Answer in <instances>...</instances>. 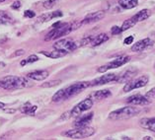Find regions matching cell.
Wrapping results in <instances>:
<instances>
[{"instance_id":"1","label":"cell","mask_w":155,"mask_h":140,"mask_svg":"<svg viewBox=\"0 0 155 140\" xmlns=\"http://www.w3.org/2000/svg\"><path fill=\"white\" fill-rule=\"evenodd\" d=\"M82 21H75L72 23H60L58 22L55 24L52 25V30L47 34L45 40L46 41H52V40H58L59 37L69 35L70 33H72L75 30H77L81 27Z\"/></svg>"},{"instance_id":"2","label":"cell","mask_w":155,"mask_h":140,"mask_svg":"<svg viewBox=\"0 0 155 140\" xmlns=\"http://www.w3.org/2000/svg\"><path fill=\"white\" fill-rule=\"evenodd\" d=\"M88 87H90V82H76L74 84L70 85L66 88H63L61 90L58 91L54 96H52V102L54 103H59L61 101L68 100L70 98L74 97L75 95H77L80 92H82L83 90L87 89Z\"/></svg>"},{"instance_id":"3","label":"cell","mask_w":155,"mask_h":140,"mask_svg":"<svg viewBox=\"0 0 155 140\" xmlns=\"http://www.w3.org/2000/svg\"><path fill=\"white\" fill-rule=\"evenodd\" d=\"M33 86V83L30 81V78L26 77H18V76H5L0 80V87L5 90H17L29 88Z\"/></svg>"},{"instance_id":"4","label":"cell","mask_w":155,"mask_h":140,"mask_svg":"<svg viewBox=\"0 0 155 140\" xmlns=\"http://www.w3.org/2000/svg\"><path fill=\"white\" fill-rule=\"evenodd\" d=\"M140 112V109H138L137 107H124L116 109V111L112 112L109 115V119L113 120H123V119H130L132 116H137V113Z\"/></svg>"},{"instance_id":"5","label":"cell","mask_w":155,"mask_h":140,"mask_svg":"<svg viewBox=\"0 0 155 140\" xmlns=\"http://www.w3.org/2000/svg\"><path fill=\"white\" fill-rule=\"evenodd\" d=\"M94 133H95V129L93 127H89L87 125L84 127H76L75 129H70L65 132H62V135L73 139H82L90 137Z\"/></svg>"},{"instance_id":"6","label":"cell","mask_w":155,"mask_h":140,"mask_svg":"<svg viewBox=\"0 0 155 140\" xmlns=\"http://www.w3.org/2000/svg\"><path fill=\"white\" fill-rule=\"evenodd\" d=\"M130 60V56H127V55L126 56H119V57L115 58L114 60L110 61L109 63L98 68V72L105 73L106 71H108L109 69H115V68H118L120 66L124 65V64H127Z\"/></svg>"},{"instance_id":"7","label":"cell","mask_w":155,"mask_h":140,"mask_svg":"<svg viewBox=\"0 0 155 140\" xmlns=\"http://www.w3.org/2000/svg\"><path fill=\"white\" fill-rule=\"evenodd\" d=\"M79 47H80V45H79V43L73 41L72 40H69V39H63V40L58 41L54 44V48H55V50L66 51L67 54L75 50Z\"/></svg>"},{"instance_id":"8","label":"cell","mask_w":155,"mask_h":140,"mask_svg":"<svg viewBox=\"0 0 155 140\" xmlns=\"http://www.w3.org/2000/svg\"><path fill=\"white\" fill-rule=\"evenodd\" d=\"M149 81V78L148 76L146 75H143V76H140L134 80H131V81H128L126 86L124 87V92H130V91L134 90V89H138V88H142L144 87L147 83Z\"/></svg>"},{"instance_id":"9","label":"cell","mask_w":155,"mask_h":140,"mask_svg":"<svg viewBox=\"0 0 155 140\" xmlns=\"http://www.w3.org/2000/svg\"><path fill=\"white\" fill-rule=\"evenodd\" d=\"M93 107V100L88 98V99H85L81 101L80 103L77 104L75 107L70 111L71 116H78L82 115V112H84L86 111H89L90 109Z\"/></svg>"},{"instance_id":"10","label":"cell","mask_w":155,"mask_h":140,"mask_svg":"<svg viewBox=\"0 0 155 140\" xmlns=\"http://www.w3.org/2000/svg\"><path fill=\"white\" fill-rule=\"evenodd\" d=\"M117 78H118V75L114 74V73H109L101 76L99 78L94 79L93 81L90 82V86H101V85H105L108 84L110 82H114L117 81Z\"/></svg>"},{"instance_id":"11","label":"cell","mask_w":155,"mask_h":140,"mask_svg":"<svg viewBox=\"0 0 155 140\" xmlns=\"http://www.w3.org/2000/svg\"><path fill=\"white\" fill-rule=\"evenodd\" d=\"M105 17V12L104 11H97V12L94 13H90L87 16L83 19L82 21V25H88V24H93V23L99 22L102 19Z\"/></svg>"},{"instance_id":"12","label":"cell","mask_w":155,"mask_h":140,"mask_svg":"<svg viewBox=\"0 0 155 140\" xmlns=\"http://www.w3.org/2000/svg\"><path fill=\"white\" fill-rule=\"evenodd\" d=\"M153 45V41L149 37H146V39H143L141 41H138L137 43H135L131 47V50L134 52H139V51H143L149 48L150 47Z\"/></svg>"},{"instance_id":"13","label":"cell","mask_w":155,"mask_h":140,"mask_svg":"<svg viewBox=\"0 0 155 140\" xmlns=\"http://www.w3.org/2000/svg\"><path fill=\"white\" fill-rule=\"evenodd\" d=\"M127 104L135 105V106H146L150 103V101L146 97L141 95H134L127 99Z\"/></svg>"},{"instance_id":"14","label":"cell","mask_w":155,"mask_h":140,"mask_svg":"<svg viewBox=\"0 0 155 140\" xmlns=\"http://www.w3.org/2000/svg\"><path fill=\"white\" fill-rule=\"evenodd\" d=\"M94 113L93 112H89L87 115H83V116H78V119L75 120L74 122V126L75 127H84L87 126L90 123V122L93 119Z\"/></svg>"},{"instance_id":"15","label":"cell","mask_w":155,"mask_h":140,"mask_svg":"<svg viewBox=\"0 0 155 140\" xmlns=\"http://www.w3.org/2000/svg\"><path fill=\"white\" fill-rule=\"evenodd\" d=\"M48 75H50V73H48V70H36L28 73L26 76L35 81H43L48 77Z\"/></svg>"},{"instance_id":"16","label":"cell","mask_w":155,"mask_h":140,"mask_svg":"<svg viewBox=\"0 0 155 140\" xmlns=\"http://www.w3.org/2000/svg\"><path fill=\"white\" fill-rule=\"evenodd\" d=\"M58 17H62V12L61 11H54L52 13H48V14H44L40 16L37 19V23H43V22H48L51 20V19L54 18H58Z\"/></svg>"},{"instance_id":"17","label":"cell","mask_w":155,"mask_h":140,"mask_svg":"<svg viewBox=\"0 0 155 140\" xmlns=\"http://www.w3.org/2000/svg\"><path fill=\"white\" fill-rule=\"evenodd\" d=\"M38 109L37 106L32 105L30 102H27L26 104H24L22 107L20 108V112L23 113V115H28V116H35L36 111Z\"/></svg>"},{"instance_id":"18","label":"cell","mask_w":155,"mask_h":140,"mask_svg":"<svg viewBox=\"0 0 155 140\" xmlns=\"http://www.w3.org/2000/svg\"><path fill=\"white\" fill-rule=\"evenodd\" d=\"M109 40V36L107 34H99V35L97 36H94L93 39L91 41V44H90L89 47H98V45H100L102 44H104L105 41H107Z\"/></svg>"},{"instance_id":"19","label":"cell","mask_w":155,"mask_h":140,"mask_svg":"<svg viewBox=\"0 0 155 140\" xmlns=\"http://www.w3.org/2000/svg\"><path fill=\"white\" fill-rule=\"evenodd\" d=\"M140 126L148 129L150 131L155 132V118H149V119H142L140 120Z\"/></svg>"},{"instance_id":"20","label":"cell","mask_w":155,"mask_h":140,"mask_svg":"<svg viewBox=\"0 0 155 140\" xmlns=\"http://www.w3.org/2000/svg\"><path fill=\"white\" fill-rule=\"evenodd\" d=\"M41 54H44V55H46L47 57H50V58H60V57H63V56H65L67 54V52L66 51H63V50H55L54 48V50H52V51H50V52H48V51H40Z\"/></svg>"},{"instance_id":"21","label":"cell","mask_w":155,"mask_h":140,"mask_svg":"<svg viewBox=\"0 0 155 140\" xmlns=\"http://www.w3.org/2000/svg\"><path fill=\"white\" fill-rule=\"evenodd\" d=\"M112 93L110 90H100L97 91L94 94H92V100H96V101H100V100H104L107 99V98L111 97Z\"/></svg>"},{"instance_id":"22","label":"cell","mask_w":155,"mask_h":140,"mask_svg":"<svg viewBox=\"0 0 155 140\" xmlns=\"http://www.w3.org/2000/svg\"><path fill=\"white\" fill-rule=\"evenodd\" d=\"M135 73H137V70H127L123 75H118V78H117L116 82L124 83V82L130 81V79L134 76Z\"/></svg>"},{"instance_id":"23","label":"cell","mask_w":155,"mask_h":140,"mask_svg":"<svg viewBox=\"0 0 155 140\" xmlns=\"http://www.w3.org/2000/svg\"><path fill=\"white\" fill-rule=\"evenodd\" d=\"M119 5L124 9H134L138 5V0H119Z\"/></svg>"},{"instance_id":"24","label":"cell","mask_w":155,"mask_h":140,"mask_svg":"<svg viewBox=\"0 0 155 140\" xmlns=\"http://www.w3.org/2000/svg\"><path fill=\"white\" fill-rule=\"evenodd\" d=\"M150 15H151L150 10L143 9L141 11H139L138 13L135 14L134 16V20L137 21V23H138V22H142V21L146 20V19H148L150 17Z\"/></svg>"},{"instance_id":"25","label":"cell","mask_w":155,"mask_h":140,"mask_svg":"<svg viewBox=\"0 0 155 140\" xmlns=\"http://www.w3.org/2000/svg\"><path fill=\"white\" fill-rule=\"evenodd\" d=\"M14 23L12 17H10L5 11H0V24L3 25H9Z\"/></svg>"},{"instance_id":"26","label":"cell","mask_w":155,"mask_h":140,"mask_svg":"<svg viewBox=\"0 0 155 140\" xmlns=\"http://www.w3.org/2000/svg\"><path fill=\"white\" fill-rule=\"evenodd\" d=\"M135 24H137V21L134 20V16H132L131 18L127 19V20L124 21V24H123V26H122L120 28H122V31L124 32V31H127V30L132 28Z\"/></svg>"},{"instance_id":"27","label":"cell","mask_w":155,"mask_h":140,"mask_svg":"<svg viewBox=\"0 0 155 140\" xmlns=\"http://www.w3.org/2000/svg\"><path fill=\"white\" fill-rule=\"evenodd\" d=\"M38 60H39V57H38L36 54H32V55H30L28 58H26L25 60H22V61H21V65L24 66V65H26V64L36 62V61H38Z\"/></svg>"},{"instance_id":"28","label":"cell","mask_w":155,"mask_h":140,"mask_svg":"<svg viewBox=\"0 0 155 140\" xmlns=\"http://www.w3.org/2000/svg\"><path fill=\"white\" fill-rule=\"evenodd\" d=\"M60 83H61L60 80H51V81L44 83V84H41V87H43V88H51V87L59 85Z\"/></svg>"},{"instance_id":"29","label":"cell","mask_w":155,"mask_h":140,"mask_svg":"<svg viewBox=\"0 0 155 140\" xmlns=\"http://www.w3.org/2000/svg\"><path fill=\"white\" fill-rule=\"evenodd\" d=\"M59 1V0H47V1L44 2V7L46 9H51L54 6H55V4Z\"/></svg>"},{"instance_id":"30","label":"cell","mask_w":155,"mask_h":140,"mask_svg":"<svg viewBox=\"0 0 155 140\" xmlns=\"http://www.w3.org/2000/svg\"><path fill=\"white\" fill-rule=\"evenodd\" d=\"M122 32H123L122 28L118 27V26H114V27H113L112 30H111V33L113 34V35H119V34H120Z\"/></svg>"},{"instance_id":"31","label":"cell","mask_w":155,"mask_h":140,"mask_svg":"<svg viewBox=\"0 0 155 140\" xmlns=\"http://www.w3.org/2000/svg\"><path fill=\"white\" fill-rule=\"evenodd\" d=\"M145 97L147 99H155V88L151 89L148 93H146Z\"/></svg>"},{"instance_id":"32","label":"cell","mask_w":155,"mask_h":140,"mask_svg":"<svg viewBox=\"0 0 155 140\" xmlns=\"http://www.w3.org/2000/svg\"><path fill=\"white\" fill-rule=\"evenodd\" d=\"M35 12L32 10H27V11H25V13H24V16L25 17H27V18H34L35 17Z\"/></svg>"},{"instance_id":"33","label":"cell","mask_w":155,"mask_h":140,"mask_svg":"<svg viewBox=\"0 0 155 140\" xmlns=\"http://www.w3.org/2000/svg\"><path fill=\"white\" fill-rule=\"evenodd\" d=\"M21 6H22V4H21L20 1H15L13 4L11 5V8L14 9V10H18V9L21 8Z\"/></svg>"},{"instance_id":"34","label":"cell","mask_w":155,"mask_h":140,"mask_svg":"<svg viewBox=\"0 0 155 140\" xmlns=\"http://www.w3.org/2000/svg\"><path fill=\"white\" fill-rule=\"evenodd\" d=\"M134 37H131V36H130V37H126L124 39V44H132L134 43Z\"/></svg>"},{"instance_id":"35","label":"cell","mask_w":155,"mask_h":140,"mask_svg":"<svg viewBox=\"0 0 155 140\" xmlns=\"http://www.w3.org/2000/svg\"><path fill=\"white\" fill-rule=\"evenodd\" d=\"M25 54V50H18L14 52L12 54V57H15V56H20V55H23Z\"/></svg>"},{"instance_id":"36","label":"cell","mask_w":155,"mask_h":140,"mask_svg":"<svg viewBox=\"0 0 155 140\" xmlns=\"http://www.w3.org/2000/svg\"><path fill=\"white\" fill-rule=\"evenodd\" d=\"M71 116V113H70V112H65V113H63V116L60 118V120H64V119H67L68 118H70Z\"/></svg>"},{"instance_id":"37","label":"cell","mask_w":155,"mask_h":140,"mask_svg":"<svg viewBox=\"0 0 155 140\" xmlns=\"http://www.w3.org/2000/svg\"><path fill=\"white\" fill-rule=\"evenodd\" d=\"M4 112L7 113H13V112H16V109H4Z\"/></svg>"},{"instance_id":"38","label":"cell","mask_w":155,"mask_h":140,"mask_svg":"<svg viewBox=\"0 0 155 140\" xmlns=\"http://www.w3.org/2000/svg\"><path fill=\"white\" fill-rule=\"evenodd\" d=\"M5 104L4 103H2V102H0V109H4L5 108Z\"/></svg>"},{"instance_id":"39","label":"cell","mask_w":155,"mask_h":140,"mask_svg":"<svg viewBox=\"0 0 155 140\" xmlns=\"http://www.w3.org/2000/svg\"><path fill=\"white\" fill-rule=\"evenodd\" d=\"M5 67V63L4 62H0V69L1 68H4Z\"/></svg>"},{"instance_id":"40","label":"cell","mask_w":155,"mask_h":140,"mask_svg":"<svg viewBox=\"0 0 155 140\" xmlns=\"http://www.w3.org/2000/svg\"><path fill=\"white\" fill-rule=\"evenodd\" d=\"M143 140H147V139H149V140H151V139H152V138H151L150 137V136H146V137H144V138H142Z\"/></svg>"},{"instance_id":"41","label":"cell","mask_w":155,"mask_h":140,"mask_svg":"<svg viewBox=\"0 0 155 140\" xmlns=\"http://www.w3.org/2000/svg\"><path fill=\"white\" fill-rule=\"evenodd\" d=\"M4 1H6V0H0V3H2V2H4Z\"/></svg>"},{"instance_id":"42","label":"cell","mask_w":155,"mask_h":140,"mask_svg":"<svg viewBox=\"0 0 155 140\" xmlns=\"http://www.w3.org/2000/svg\"><path fill=\"white\" fill-rule=\"evenodd\" d=\"M154 67H155V65H154Z\"/></svg>"}]
</instances>
